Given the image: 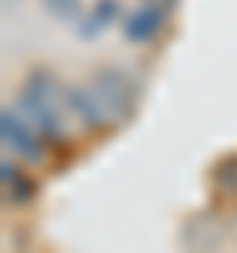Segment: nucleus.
Segmentation results:
<instances>
[{
  "mask_svg": "<svg viewBox=\"0 0 237 253\" xmlns=\"http://www.w3.org/2000/svg\"><path fill=\"white\" fill-rule=\"evenodd\" d=\"M4 186H8V198H16V202L28 198V182L20 170H12V162H4Z\"/></svg>",
  "mask_w": 237,
  "mask_h": 253,
  "instance_id": "obj_8",
  "label": "nucleus"
},
{
  "mask_svg": "<svg viewBox=\"0 0 237 253\" xmlns=\"http://www.w3.org/2000/svg\"><path fill=\"white\" fill-rule=\"evenodd\" d=\"M91 87H95V95H99L103 111L111 115V123H118V119H126V115L134 111V95H138V83H134V79L122 71V67H107V71H95Z\"/></svg>",
  "mask_w": 237,
  "mask_h": 253,
  "instance_id": "obj_2",
  "label": "nucleus"
},
{
  "mask_svg": "<svg viewBox=\"0 0 237 253\" xmlns=\"http://www.w3.org/2000/svg\"><path fill=\"white\" fill-rule=\"evenodd\" d=\"M122 28L130 43H154L166 28V0H138V8L126 12Z\"/></svg>",
  "mask_w": 237,
  "mask_h": 253,
  "instance_id": "obj_3",
  "label": "nucleus"
},
{
  "mask_svg": "<svg viewBox=\"0 0 237 253\" xmlns=\"http://www.w3.org/2000/svg\"><path fill=\"white\" fill-rule=\"evenodd\" d=\"M20 115L43 134V138H63V119L55 107V79L47 71H32L20 87Z\"/></svg>",
  "mask_w": 237,
  "mask_h": 253,
  "instance_id": "obj_1",
  "label": "nucleus"
},
{
  "mask_svg": "<svg viewBox=\"0 0 237 253\" xmlns=\"http://www.w3.org/2000/svg\"><path fill=\"white\" fill-rule=\"evenodd\" d=\"M115 20H126L122 0H91V8L83 12V40H95V36L107 32Z\"/></svg>",
  "mask_w": 237,
  "mask_h": 253,
  "instance_id": "obj_6",
  "label": "nucleus"
},
{
  "mask_svg": "<svg viewBox=\"0 0 237 253\" xmlns=\"http://www.w3.org/2000/svg\"><path fill=\"white\" fill-rule=\"evenodd\" d=\"M43 8L55 20H79L83 16V0H43Z\"/></svg>",
  "mask_w": 237,
  "mask_h": 253,
  "instance_id": "obj_7",
  "label": "nucleus"
},
{
  "mask_svg": "<svg viewBox=\"0 0 237 253\" xmlns=\"http://www.w3.org/2000/svg\"><path fill=\"white\" fill-rule=\"evenodd\" d=\"M63 103H67V111H71L75 119H83V126H91V130H103V126L111 123V115L103 111V103H99V95H95L91 83H87V87H63Z\"/></svg>",
  "mask_w": 237,
  "mask_h": 253,
  "instance_id": "obj_5",
  "label": "nucleus"
},
{
  "mask_svg": "<svg viewBox=\"0 0 237 253\" xmlns=\"http://www.w3.org/2000/svg\"><path fill=\"white\" fill-rule=\"evenodd\" d=\"M4 146L8 150H16L20 158H36L40 150H43V134L24 119V115H16V111H4Z\"/></svg>",
  "mask_w": 237,
  "mask_h": 253,
  "instance_id": "obj_4",
  "label": "nucleus"
}]
</instances>
